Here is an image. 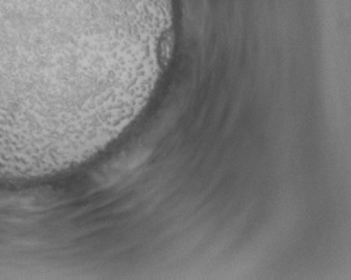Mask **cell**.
I'll use <instances>...</instances> for the list:
<instances>
[{"label":"cell","instance_id":"cell-1","mask_svg":"<svg viewBox=\"0 0 351 280\" xmlns=\"http://www.w3.org/2000/svg\"><path fill=\"white\" fill-rule=\"evenodd\" d=\"M160 7V0H0V120L37 119L90 98L107 62L100 48L135 43Z\"/></svg>","mask_w":351,"mask_h":280},{"label":"cell","instance_id":"cell-2","mask_svg":"<svg viewBox=\"0 0 351 280\" xmlns=\"http://www.w3.org/2000/svg\"><path fill=\"white\" fill-rule=\"evenodd\" d=\"M37 174H38V172H36V174H32V176L37 175ZM19 177H21V176H19ZM21 177H25V176H21ZM0 178H5V177H0ZM6 178H8V177H6ZM14 178H17V177H14Z\"/></svg>","mask_w":351,"mask_h":280}]
</instances>
